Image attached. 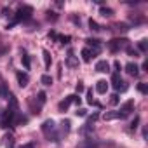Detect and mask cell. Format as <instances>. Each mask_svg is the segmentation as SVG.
<instances>
[{
    "label": "cell",
    "instance_id": "1",
    "mask_svg": "<svg viewBox=\"0 0 148 148\" xmlns=\"http://www.w3.org/2000/svg\"><path fill=\"white\" fill-rule=\"evenodd\" d=\"M42 132H44V136L49 139V141H52V143H58L59 141V134H58V127H56V124L49 119V120H45L44 124H42Z\"/></svg>",
    "mask_w": 148,
    "mask_h": 148
},
{
    "label": "cell",
    "instance_id": "2",
    "mask_svg": "<svg viewBox=\"0 0 148 148\" xmlns=\"http://www.w3.org/2000/svg\"><path fill=\"white\" fill-rule=\"evenodd\" d=\"M32 14H33V9H32L30 5H23V7H19V9H18V12H16V16H14V21H12L7 28H11L14 23H19V21L30 19V18H32Z\"/></svg>",
    "mask_w": 148,
    "mask_h": 148
},
{
    "label": "cell",
    "instance_id": "3",
    "mask_svg": "<svg viewBox=\"0 0 148 148\" xmlns=\"http://www.w3.org/2000/svg\"><path fill=\"white\" fill-rule=\"evenodd\" d=\"M108 47H110V51L117 52L120 49H127L129 47V40H125V38H115V40H110Z\"/></svg>",
    "mask_w": 148,
    "mask_h": 148
},
{
    "label": "cell",
    "instance_id": "4",
    "mask_svg": "<svg viewBox=\"0 0 148 148\" xmlns=\"http://www.w3.org/2000/svg\"><path fill=\"white\" fill-rule=\"evenodd\" d=\"M131 112H134V101H132V99L125 101V103L120 106V112H119V119H125L127 115H131Z\"/></svg>",
    "mask_w": 148,
    "mask_h": 148
},
{
    "label": "cell",
    "instance_id": "5",
    "mask_svg": "<svg viewBox=\"0 0 148 148\" xmlns=\"http://www.w3.org/2000/svg\"><path fill=\"white\" fill-rule=\"evenodd\" d=\"M99 52V47H94L92 51L89 49V47H86V49H82V59L86 61V63H89L92 58H94V54H98Z\"/></svg>",
    "mask_w": 148,
    "mask_h": 148
},
{
    "label": "cell",
    "instance_id": "6",
    "mask_svg": "<svg viewBox=\"0 0 148 148\" xmlns=\"http://www.w3.org/2000/svg\"><path fill=\"white\" fill-rule=\"evenodd\" d=\"M98 146H99V143H98L96 139H92V138L84 139L82 143H79V145H77V148H98Z\"/></svg>",
    "mask_w": 148,
    "mask_h": 148
},
{
    "label": "cell",
    "instance_id": "7",
    "mask_svg": "<svg viewBox=\"0 0 148 148\" xmlns=\"http://www.w3.org/2000/svg\"><path fill=\"white\" fill-rule=\"evenodd\" d=\"M16 77H18V84H19V87H26V86H28V82H30L28 73L18 71V73H16Z\"/></svg>",
    "mask_w": 148,
    "mask_h": 148
},
{
    "label": "cell",
    "instance_id": "8",
    "mask_svg": "<svg viewBox=\"0 0 148 148\" xmlns=\"http://www.w3.org/2000/svg\"><path fill=\"white\" fill-rule=\"evenodd\" d=\"M125 71L129 73V75H134V77H136L138 73H139V66H138L136 63H127V64H125Z\"/></svg>",
    "mask_w": 148,
    "mask_h": 148
},
{
    "label": "cell",
    "instance_id": "9",
    "mask_svg": "<svg viewBox=\"0 0 148 148\" xmlns=\"http://www.w3.org/2000/svg\"><path fill=\"white\" fill-rule=\"evenodd\" d=\"M96 70L101 71V73H106V71H110V63L105 61V59H103V61H98V63H96Z\"/></svg>",
    "mask_w": 148,
    "mask_h": 148
},
{
    "label": "cell",
    "instance_id": "10",
    "mask_svg": "<svg viewBox=\"0 0 148 148\" xmlns=\"http://www.w3.org/2000/svg\"><path fill=\"white\" fill-rule=\"evenodd\" d=\"M0 98H9V89H7V84H5V80L0 77Z\"/></svg>",
    "mask_w": 148,
    "mask_h": 148
},
{
    "label": "cell",
    "instance_id": "11",
    "mask_svg": "<svg viewBox=\"0 0 148 148\" xmlns=\"http://www.w3.org/2000/svg\"><path fill=\"white\" fill-rule=\"evenodd\" d=\"M96 91H98L99 94H105V92L108 91V82H106V80H98V84H96Z\"/></svg>",
    "mask_w": 148,
    "mask_h": 148
},
{
    "label": "cell",
    "instance_id": "12",
    "mask_svg": "<svg viewBox=\"0 0 148 148\" xmlns=\"http://www.w3.org/2000/svg\"><path fill=\"white\" fill-rule=\"evenodd\" d=\"M113 87H115L117 91H120V92H125V91L129 89V86H127V82H125V80H122V79H120V80H119L117 84H113Z\"/></svg>",
    "mask_w": 148,
    "mask_h": 148
},
{
    "label": "cell",
    "instance_id": "13",
    "mask_svg": "<svg viewBox=\"0 0 148 148\" xmlns=\"http://www.w3.org/2000/svg\"><path fill=\"white\" fill-rule=\"evenodd\" d=\"M42 54H44V63H45V68H49V66H51V63H52L51 52H49L47 49H44V51H42Z\"/></svg>",
    "mask_w": 148,
    "mask_h": 148
},
{
    "label": "cell",
    "instance_id": "14",
    "mask_svg": "<svg viewBox=\"0 0 148 148\" xmlns=\"http://www.w3.org/2000/svg\"><path fill=\"white\" fill-rule=\"evenodd\" d=\"M66 63H68V66H79V59L73 56L71 52L68 54V59H66Z\"/></svg>",
    "mask_w": 148,
    "mask_h": 148
},
{
    "label": "cell",
    "instance_id": "15",
    "mask_svg": "<svg viewBox=\"0 0 148 148\" xmlns=\"http://www.w3.org/2000/svg\"><path fill=\"white\" fill-rule=\"evenodd\" d=\"M103 119H105V120H113V119H119V112H106V113L103 115Z\"/></svg>",
    "mask_w": 148,
    "mask_h": 148
},
{
    "label": "cell",
    "instance_id": "16",
    "mask_svg": "<svg viewBox=\"0 0 148 148\" xmlns=\"http://www.w3.org/2000/svg\"><path fill=\"white\" fill-rule=\"evenodd\" d=\"M70 125H71L70 120H63V122H61V132H63V134H68V132H70Z\"/></svg>",
    "mask_w": 148,
    "mask_h": 148
},
{
    "label": "cell",
    "instance_id": "17",
    "mask_svg": "<svg viewBox=\"0 0 148 148\" xmlns=\"http://www.w3.org/2000/svg\"><path fill=\"white\" fill-rule=\"evenodd\" d=\"M101 16H105V18H110V16H113V9H110V7H101Z\"/></svg>",
    "mask_w": 148,
    "mask_h": 148
},
{
    "label": "cell",
    "instance_id": "18",
    "mask_svg": "<svg viewBox=\"0 0 148 148\" xmlns=\"http://www.w3.org/2000/svg\"><path fill=\"white\" fill-rule=\"evenodd\" d=\"M70 105H71V96H68L64 101H61V103H59V110H66Z\"/></svg>",
    "mask_w": 148,
    "mask_h": 148
},
{
    "label": "cell",
    "instance_id": "19",
    "mask_svg": "<svg viewBox=\"0 0 148 148\" xmlns=\"http://www.w3.org/2000/svg\"><path fill=\"white\" fill-rule=\"evenodd\" d=\"M40 82H42L44 86H51V84H52V77H51V75H42Z\"/></svg>",
    "mask_w": 148,
    "mask_h": 148
},
{
    "label": "cell",
    "instance_id": "20",
    "mask_svg": "<svg viewBox=\"0 0 148 148\" xmlns=\"http://www.w3.org/2000/svg\"><path fill=\"white\" fill-rule=\"evenodd\" d=\"M138 47H139V51H141V52H146V51H148V44H146V40H145V38H143V40H139Z\"/></svg>",
    "mask_w": 148,
    "mask_h": 148
},
{
    "label": "cell",
    "instance_id": "21",
    "mask_svg": "<svg viewBox=\"0 0 148 148\" xmlns=\"http://www.w3.org/2000/svg\"><path fill=\"white\" fill-rule=\"evenodd\" d=\"M89 28H91L92 32H99V30H101V28H99V25H98L94 19H91V21H89Z\"/></svg>",
    "mask_w": 148,
    "mask_h": 148
},
{
    "label": "cell",
    "instance_id": "22",
    "mask_svg": "<svg viewBox=\"0 0 148 148\" xmlns=\"http://www.w3.org/2000/svg\"><path fill=\"white\" fill-rule=\"evenodd\" d=\"M138 91H139L141 94H146V92H148V86L143 84V82H139V84H138Z\"/></svg>",
    "mask_w": 148,
    "mask_h": 148
},
{
    "label": "cell",
    "instance_id": "23",
    "mask_svg": "<svg viewBox=\"0 0 148 148\" xmlns=\"http://www.w3.org/2000/svg\"><path fill=\"white\" fill-rule=\"evenodd\" d=\"M21 59H23V64H25V68L28 70V68H30V58H28V54H25V52H23V58H21Z\"/></svg>",
    "mask_w": 148,
    "mask_h": 148
},
{
    "label": "cell",
    "instance_id": "24",
    "mask_svg": "<svg viewBox=\"0 0 148 148\" xmlns=\"http://www.w3.org/2000/svg\"><path fill=\"white\" fill-rule=\"evenodd\" d=\"M86 42H87L89 45H94V47H99V40H98V38H87Z\"/></svg>",
    "mask_w": 148,
    "mask_h": 148
},
{
    "label": "cell",
    "instance_id": "25",
    "mask_svg": "<svg viewBox=\"0 0 148 148\" xmlns=\"http://www.w3.org/2000/svg\"><path fill=\"white\" fill-rule=\"evenodd\" d=\"M87 103H89V105H98V103L94 101V98H92V91H87Z\"/></svg>",
    "mask_w": 148,
    "mask_h": 148
},
{
    "label": "cell",
    "instance_id": "26",
    "mask_svg": "<svg viewBox=\"0 0 148 148\" xmlns=\"http://www.w3.org/2000/svg\"><path fill=\"white\" fill-rule=\"evenodd\" d=\"M119 101H120L119 99V94H112L110 96V105H119Z\"/></svg>",
    "mask_w": 148,
    "mask_h": 148
},
{
    "label": "cell",
    "instance_id": "27",
    "mask_svg": "<svg viewBox=\"0 0 148 148\" xmlns=\"http://www.w3.org/2000/svg\"><path fill=\"white\" fill-rule=\"evenodd\" d=\"M138 124H139V117L136 115V117H134V120L131 122V131H136V127H138Z\"/></svg>",
    "mask_w": 148,
    "mask_h": 148
},
{
    "label": "cell",
    "instance_id": "28",
    "mask_svg": "<svg viewBox=\"0 0 148 148\" xmlns=\"http://www.w3.org/2000/svg\"><path fill=\"white\" fill-rule=\"evenodd\" d=\"M115 28H117V30H120V32H127V30H129V26H127L125 23H119Z\"/></svg>",
    "mask_w": 148,
    "mask_h": 148
},
{
    "label": "cell",
    "instance_id": "29",
    "mask_svg": "<svg viewBox=\"0 0 148 148\" xmlns=\"http://www.w3.org/2000/svg\"><path fill=\"white\" fill-rule=\"evenodd\" d=\"M58 40H59L61 44H68V40H70V37H68V35H59V37H58Z\"/></svg>",
    "mask_w": 148,
    "mask_h": 148
},
{
    "label": "cell",
    "instance_id": "30",
    "mask_svg": "<svg viewBox=\"0 0 148 148\" xmlns=\"http://www.w3.org/2000/svg\"><path fill=\"white\" fill-rule=\"evenodd\" d=\"M75 115H77V117H86V115H87V110H84V108H79V110L75 112Z\"/></svg>",
    "mask_w": 148,
    "mask_h": 148
},
{
    "label": "cell",
    "instance_id": "31",
    "mask_svg": "<svg viewBox=\"0 0 148 148\" xmlns=\"http://www.w3.org/2000/svg\"><path fill=\"white\" fill-rule=\"evenodd\" d=\"M38 101H40L42 105L45 103V92H44V91H40V92H38Z\"/></svg>",
    "mask_w": 148,
    "mask_h": 148
},
{
    "label": "cell",
    "instance_id": "32",
    "mask_svg": "<svg viewBox=\"0 0 148 148\" xmlns=\"http://www.w3.org/2000/svg\"><path fill=\"white\" fill-rule=\"evenodd\" d=\"M125 51H127V52H129L131 56H134V58H138V51H134V49H131V47H127Z\"/></svg>",
    "mask_w": 148,
    "mask_h": 148
},
{
    "label": "cell",
    "instance_id": "33",
    "mask_svg": "<svg viewBox=\"0 0 148 148\" xmlns=\"http://www.w3.org/2000/svg\"><path fill=\"white\" fill-rule=\"evenodd\" d=\"M113 68H115V73H119V71L122 70V66H120V63H119V61H115V63H113Z\"/></svg>",
    "mask_w": 148,
    "mask_h": 148
},
{
    "label": "cell",
    "instance_id": "34",
    "mask_svg": "<svg viewBox=\"0 0 148 148\" xmlns=\"http://www.w3.org/2000/svg\"><path fill=\"white\" fill-rule=\"evenodd\" d=\"M80 96H71V103H77V105H80Z\"/></svg>",
    "mask_w": 148,
    "mask_h": 148
},
{
    "label": "cell",
    "instance_id": "35",
    "mask_svg": "<svg viewBox=\"0 0 148 148\" xmlns=\"http://www.w3.org/2000/svg\"><path fill=\"white\" fill-rule=\"evenodd\" d=\"M84 91V86H82V82H79L77 84V92H82Z\"/></svg>",
    "mask_w": 148,
    "mask_h": 148
},
{
    "label": "cell",
    "instance_id": "36",
    "mask_svg": "<svg viewBox=\"0 0 148 148\" xmlns=\"http://www.w3.org/2000/svg\"><path fill=\"white\" fill-rule=\"evenodd\" d=\"M21 148H35V145H33V143H30V145H23Z\"/></svg>",
    "mask_w": 148,
    "mask_h": 148
}]
</instances>
